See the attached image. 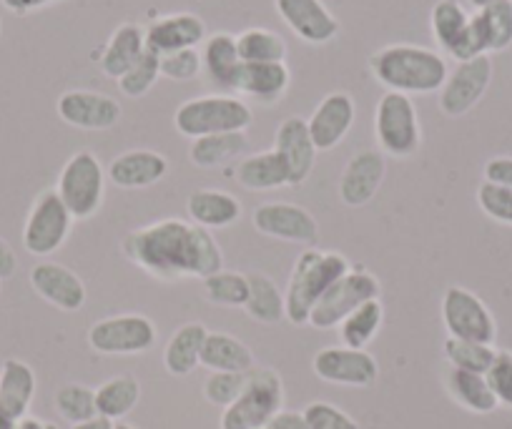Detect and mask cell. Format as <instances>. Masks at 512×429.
<instances>
[{
	"label": "cell",
	"instance_id": "cell-1",
	"mask_svg": "<svg viewBox=\"0 0 512 429\" xmlns=\"http://www.w3.org/2000/svg\"><path fill=\"white\" fill-rule=\"evenodd\" d=\"M121 254L159 281L206 279L224 269V251L214 234L181 219H161L128 231Z\"/></svg>",
	"mask_w": 512,
	"mask_h": 429
},
{
	"label": "cell",
	"instance_id": "cell-2",
	"mask_svg": "<svg viewBox=\"0 0 512 429\" xmlns=\"http://www.w3.org/2000/svg\"><path fill=\"white\" fill-rule=\"evenodd\" d=\"M369 71L379 86L405 96L440 93L450 76V66L442 53L412 43H392L379 48L369 56Z\"/></svg>",
	"mask_w": 512,
	"mask_h": 429
},
{
	"label": "cell",
	"instance_id": "cell-3",
	"mask_svg": "<svg viewBox=\"0 0 512 429\" xmlns=\"http://www.w3.org/2000/svg\"><path fill=\"white\" fill-rule=\"evenodd\" d=\"M352 269L349 259L339 251H319L307 246L297 256L292 266V274L284 292V304H287V319L297 327L309 324L314 307L319 299Z\"/></svg>",
	"mask_w": 512,
	"mask_h": 429
},
{
	"label": "cell",
	"instance_id": "cell-4",
	"mask_svg": "<svg viewBox=\"0 0 512 429\" xmlns=\"http://www.w3.org/2000/svg\"><path fill=\"white\" fill-rule=\"evenodd\" d=\"M251 121H254L251 106L234 93H206V96L189 98L174 113V128L191 141L214 133L246 131Z\"/></svg>",
	"mask_w": 512,
	"mask_h": 429
},
{
	"label": "cell",
	"instance_id": "cell-5",
	"mask_svg": "<svg viewBox=\"0 0 512 429\" xmlns=\"http://www.w3.org/2000/svg\"><path fill=\"white\" fill-rule=\"evenodd\" d=\"M284 409V382L269 367H254L246 377L244 392L221 412L219 429H267Z\"/></svg>",
	"mask_w": 512,
	"mask_h": 429
},
{
	"label": "cell",
	"instance_id": "cell-6",
	"mask_svg": "<svg viewBox=\"0 0 512 429\" xmlns=\"http://www.w3.org/2000/svg\"><path fill=\"white\" fill-rule=\"evenodd\" d=\"M374 138L384 156L412 159L422 146V126L412 96L384 91L374 108Z\"/></svg>",
	"mask_w": 512,
	"mask_h": 429
},
{
	"label": "cell",
	"instance_id": "cell-7",
	"mask_svg": "<svg viewBox=\"0 0 512 429\" xmlns=\"http://www.w3.org/2000/svg\"><path fill=\"white\" fill-rule=\"evenodd\" d=\"M106 169L93 151H76L63 164L56 194L76 221H88L101 211L106 199Z\"/></svg>",
	"mask_w": 512,
	"mask_h": 429
},
{
	"label": "cell",
	"instance_id": "cell-8",
	"mask_svg": "<svg viewBox=\"0 0 512 429\" xmlns=\"http://www.w3.org/2000/svg\"><path fill=\"white\" fill-rule=\"evenodd\" d=\"M73 216L56 194V189H43L33 199L31 211L23 224V246L28 254L48 259L66 246L73 229Z\"/></svg>",
	"mask_w": 512,
	"mask_h": 429
},
{
	"label": "cell",
	"instance_id": "cell-9",
	"mask_svg": "<svg viewBox=\"0 0 512 429\" xmlns=\"http://www.w3.org/2000/svg\"><path fill=\"white\" fill-rule=\"evenodd\" d=\"M159 329L144 314H116L88 329V344L103 357H136L154 349Z\"/></svg>",
	"mask_w": 512,
	"mask_h": 429
},
{
	"label": "cell",
	"instance_id": "cell-10",
	"mask_svg": "<svg viewBox=\"0 0 512 429\" xmlns=\"http://www.w3.org/2000/svg\"><path fill=\"white\" fill-rule=\"evenodd\" d=\"M432 38L457 63L477 56H490L475 16L465 11L460 0H437L430 13Z\"/></svg>",
	"mask_w": 512,
	"mask_h": 429
},
{
	"label": "cell",
	"instance_id": "cell-11",
	"mask_svg": "<svg viewBox=\"0 0 512 429\" xmlns=\"http://www.w3.org/2000/svg\"><path fill=\"white\" fill-rule=\"evenodd\" d=\"M379 294H382V286H379L377 276L369 274L367 269H349L347 274L319 299L312 317H309V324H312L314 329H322V332L337 329L354 309L362 307L364 302L379 299Z\"/></svg>",
	"mask_w": 512,
	"mask_h": 429
},
{
	"label": "cell",
	"instance_id": "cell-12",
	"mask_svg": "<svg viewBox=\"0 0 512 429\" xmlns=\"http://www.w3.org/2000/svg\"><path fill=\"white\" fill-rule=\"evenodd\" d=\"M442 322L452 339L495 344L497 324L487 304L465 286H450L442 297Z\"/></svg>",
	"mask_w": 512,
	"mask_h": 429
},
{
	"label": "cell",
	"instance_id": "cell-13",
	"mask_svg": "<svg viewBox=\"0 0 512 429\" xmlns=\"http://www.w3.org/2000/svg\"><path fill=\"white\" fill-rule=\"evenodd\" d=\"M251 224L256 234L284 241V244L314 246L319 239V224L312 211L299 204H289V201H269V204L256 206Z\"/></svg>",
	"mask_w": 512,
	"mask_h": 429
},
{
	"label": "cell",
	"instance_id": "cell-14",
	"mask_svg": "<svg viewBox=\"0 0 512 429\" xmlns=\"http://www.w3.org/2000/svg\"><path fill=\"white\" fill-rule=\"evenodd\" d=\"M492 81V58L477 56L470 61L457 63L450 71L445 86L440 88V111L450 118H460L470 113L482 96L487 93Z\"/></svg>",
	"mask_w": 512,
	"mask_h": 429
},
{
	"label": "cell",
	"instance_id": "cell-15",
	"mask_svg": "<svg viewBox=\"0 0 512 429\" xmlns=\"http://www.w3.org/2000/svg\"><path fill=\"white\" fill-rule=\"evenodd\" d=\"M314 374L327 384H339V387H357L367 389L377 382L379 367L377 359L367 349L352 347H324L314 354L312 362Z\"/></svg>",
	"mask_w": 512,
	"mask_h": 429
},
{
	"label": "cell",
	"instance_id": "cell-16",
	"mask_svg": "<svg viewBox=\"0 0 512 429\" xmlns=\"http://www.w3.org/2000/svg\"><path fill=\"white\" fill-rule=\"evenodd\" d=\"M56 113L63 123L81 131H108L121 121L123 108L108 93L73 88V91L61 93L56 101Z\"/></svg>",
	"mask_w": 512,
	"mask_h": 429
},
{
	"label": "cell",
	"instance_id": "cell-17",
	"mask_svg": "<svg viewBox=\"0 0 512 429\" xmlns=\"http://www.w3.org/2000/svg\"><path fill=\"white\" fill-rule=\"evenodd\" d=\"M284 26L309 46H327L339 36V21L324 0H274Z\"/></svg>",
	"mask_w": 512,
	"mask_h": 429
},
{
	"label": "cell",
	"instance_id": "cell-18",
	"mask_svg": "<svg viewBox=\"0 0 512 429\" xmlns=\"http://www.w3.org/2000/svg\"><path fill=\"white\" fill-rule=\"evenodd\" d=\"M387 176V156L382 151L364 149L357 151L347 166L342 169L337 181L339 201L349 209L367 206L382 189V181Z\"/></svg>",
	"mask_w": 512,
	"mask_h": 429
},
{
	"label": "cell",
	"instance_id": "cell-19",
	"mask_svg": "<svg viewBox=\"0 0 512 429\" xmlns=\"http://www.w3.org/2000/svg\"><path fill=\"white\" fill-rule=\"evenodd\" d=\"M33 292L61 312H81L86 307V284L81 276L68 266L56 261H38L28 274Z\"/></svg>",
	"mask_w": 512,
	"mask_h": 429
},
{
	"label": "cell",
	"instance_id": "cell-20",
	"mask_svg": "<svg viewBox=\"0 0 512 429\" xmlns=\"http://www.w3.org/2000/svg\"><path fill=\"white\" fill-rule=\"evenodd\" d=\"M354 121H357V103L349 93L334 91L319 101L312 116L307 118L309 133L317 146V151H334L344 138L352 131Z\"/></svg>",
	"mask_w": 512,
	"mask_h": 429
},
{
	"label": "cell",
	"instance_id": "cell-21",
	"mask_svg": "<svg viewBox=\"0 0 512 429\" xmlns=\"http://www.w3.org/2000/svg\"><path fill=\"white\" fill-rule=\"evenodd\" d=\"M274 151L287 164L289 176H292V186L307 184L312 176L314 166H317V146L309 133L307 118L289 116L279 123L277 133H274Z\"/></svg>",
	"mask_w": 512,
	"mask_h": 429
},
{
	"label": "cell",
	"instance_id": "cell-22",
	"mask_svg": "<svg viewBox=\"0 0 512 429\" xmlns=\"http://www.w3.org/2000/svg\"><path fill=\"white\" fill-rule=\"evenodd\" d=\"M292 83L287 61L284 63H241L234 81V96L254 101L259 106H274L282 101Z\"/></svg>",
	"mask_w": 512,
	"mask_h": 429
},
{
	"label": "cell",
	"instance_id": "cell-23",
	"mask_svg": "<svg viewBox=\"0 0 512 429\" xmlns=\"http://www.w3.org/2000/svg\"><path fill=\"white\" fill-rule=\"evenodd\" d=\"M166 174H169V159L151 149L123 151L106 169L108 181L126 191L149 189V186L164 181Z\"/></svg>",
	"mask_w": 512,
	"mask_h": 429
},
{
	"label": "cell",
	"instance_id": "cell-24",
	"mask_svg": "<svg viewBox=\"0 0 512 429\" xmlns=\"http://www.w3.org/2000/svg\"><path fill=\"white\" fill-rule=\"evenodd\" d=\"M206 41V23L196 13H171V16L156 18L146 28V51L156 56L184 51V48H199Z\"/></svg>",
	"mask_w": 512,
	"mask_h": 429
},
{
	"label": "cell",
	"instance_id": "cell-25",
	"mask_svg": "<svg viewBox=\"0 0 512 429\" xmlns=\"http://www.w3.org/2000/svg\"><path fill=\"white\" fill-rule=\"evenodd\" d=\"M234 179L246 191H277L292 186L287 164L274 149L246 154L244 159L236 161Z\"/></svg>",
	"mask_w": 512,
	"mask_h": 429
},
{
	"label": "cell",
	"instance_id": "cell-26",
	"mask_svg": "<svg viewBox=\"0 0 512 429\" xmlns=\"http://www.w3.org/2000/svg\"><path fill=\"white\" fill-rule=\"evenodd\" d=\"M146 53V28H141L139 23H123L108 38L106 48H103L101 58H98V66H101L103 76L118 78L134 68L141 61V56Z\"/></svg>",
	"mask_w": 512,
	"mask_h": 429
},
{
	"label": "cell",
	"instance_id": "cell-27",
	"mask_svg": "<svg viewBox=\"0 0 512 429\" xmlns=\"http://www.w3.org/2000/svg\"><path fill=\"white\" fill-rule=\"evenodd\" d=\"M186 214L201 229H229L241 219V201L229 191L199 189L186 199Z\"/></svg>",
	"mask_w": 512,
	"mask_h": 429
},
{
	"label": "cell",
	"instance_id": "cell-28",
	"mask_svg": "<svg viewBox=\"0 0 512 429\" xmlns=\"http://www.w3.org/2000/svg\"><path fill=\"white\" fill-rule=\"evenodd\" d=\"M36 372L21 359H6L0 367V409L11 414L16 422L28 417L33 397H36Z\"/></svg>",
	"mask_w": 512,
	"mask_h": 429
},
{
	"label": "cell",
	"instance_id": "cell-29",
	"mask_svg": "<svg viewBox=\"0 0 512 429\" xmlns=\"http://www.w3.org/2000/svg\"><path fill=\"white\" fill-rule=\"evenodd\" d=\"M249 151L246 131L214 133V136L194 138L189 146V161L196 169H224V166L241 161Z\"/></svg>",
	"mask_w": 512,
	"mask_h": 429
},
{
	"label": "cell",
	"instance_id": "cell-30",
	"mask_svg": "<svg viewBox=\"0 0 512 429\" xmlns=\"http://www.w3.org/2000/svg\"><path fill=\"white\" fill-rule=\"evenodd\" d=\"M201 63H204V76L221 91H234L236 73L241 68L239 48H236V36L231 33H214L206 36L201 43Z\"/></svg>",
	"mask_w": 512,
	"mask_h": 429
},
{
	"label": "cell",
	"instance_id": "cell-31",
	"mask_svg": "<svg viewBox=\"0 0 512 429\" xmlns=\"http://www.w3.org/2000/svg\"><path fill=\"white\" fill-rule=\"evenodd\" d=\"M201 367H206L209 372L246 374L256 367V359L254 352L234 334L209 332L204 349H201Z\"/></svg>",
	"mask_w": 512,
	"mask_h": 429
},
{
	"label": "cell",
	"instance_id": "cell-32",
	"mask_svg": "<svg viewBox=\"0 0 512 429\" xmlns=\"http://www.w3.org/2000/svg\"><path fill=\"white\" fill-rule=\"evenodd\" d=\"M209 329L199 322H189L176 329L164 347V367L171 377H189L201 367V349H204Z\"/></svg>",
	"mask_w": 512,
	"mask_h": 429
},
{
	"label": "cell",
	"instance_id": "cell-33",
	"mask_svg": "<svg viewBox=\"0 0 512 429\" xmlns=\"http://www.w3.org/2000/svg\"><path fill=\"white\" fill-rule=\"evenodd\" d=\"M445 387L450 397L460 404L462 409L472 414H490L500 407L495 392H492L490 382L485 374L465 372V369H452L445 377Z\"/></svg>",
	"mask_w": 512,
	"mask_h": 429
},
{
	"label": "cell",
	"instance_id": "cell-34",
	"mask_svg": "<svg viewBox=\"0 0 512 429\" xmlns=\"http://www.w3.org/2000/svg\"><path fill=\"white\" fill-rule=\"evenodd\" d=\"M249 276V299L244 304V312L249 319L259 324H279L287 319V304L284 292H279L277 281L262 271H251Z\"/></svg>",
	"mask_w": 512,
	"mask_h": 429
},
{
	"label": "cell",
	"instance_id": "cell-35",
	"mask_svg": "<svg viewBox=\"0 0 512 429\" xmlns=\"http://www.w3.org/2000/svg\"><path fill=\"white\" fill-rule=\"evenodd\" d=\"M141 399V382L131 374H116L96 389V409L101 417L121 422L134 412Z\"/></svg>",
	"mask_w": 512,
	"mask_h": 429
},
{
	"label": "cell",
	"instance_id": "cell-36",
	"mask_svg": "<svg viewBox=\"0 0 512 429\" xmlns=\"http://www.w3.org/2000/svg\"><path fill=\"white\" fill-rule=\"evenodd\" d=\"M384 324V307L379 299L372 302H364L362 307L354 309L342 324H339V339H342L344 347L352 349H367L369 344L377 339L379 329Z\"/></svg>",
	"mask_w": 512,
	"mask_h": 429
},
{
	"label": "cell",
	"instance_id": "cell-37",
	"mask_svg": "<svg viewBox=\"0 0 512 429\" xmlns=\"http://www.w3.org/2000/svg\"><path fill=\"white\" fill-rule=\"evenodd\" d=\"M241 63H284L287 61V41L269 28H246L236 36Z\"/></svg>",
	"mask_w": 512,
	"mask_h": 429
},
{
	"label": "cell",
	"instance_id": "cell-38",
	"mask_svg": "<svg viewBox=\"0 0 512 429\" xmlns=\"http://www.w3.org/2000/svg\"><path fill=\"white\" fill-rule=\"evenodd\" d=\"M201 286H204V297L216 307L244 309L246 299H249V276L241 271L221 269L201 279Z\"/></svg>",
	"mask_w": 512,
	"mask_h": 429
},
{
	"label": "cell",
	"instance_id": "cell-39",
	"mask_svg": "<svg viewBox=\"0 0 512 429\" xmlns=\"http://www.w3.org/2000/svg\"><path fill=\"white\" fill-rule=\"evenodd\" d=\"M475 16L485 36L487 53H500L512 46V0H495Z\"/></svg>",
	"mask_w": 512,
	"mask_h": 429
},
{
	"label": "cell",
	"instance_id": "cell-40",
	"mask_svg": "<svg viewBox=\"0 0 512 429\" xmlns=\"http://www.w3.org/2000/svg\"><path fill=\"white\" fill-rule=\"evenodd\" d=\"M53 407H56L58 417L66 419L68 424L86 422L98 414L96 389L86 387V384H63L53 397Z\"/></svg>",
	"mask_w": 512,
	"mask_h": 429
},
{
	"label": "cell",
	"instance_id": "cell-41",
	"mask_svg": "<svg viewBox=\"0 0 512 429\" xmlns=\"http://www.w3.org/2000/svg\"><path fill=\"white\" fill-rule=\"evenodd\" d=\"M445 359L450 362L452 369H465V372L487 374L497 357V349L492 344H477V342H462V339L447 337Z\"/></svg>",
	"mask_w": 512,
	"mask_h": 429
},
{
	"label": "cell",
	"instance_id": "cell-42",
	"mask_svg": "<svg viewBox=\"0 0 512 429\" xmlns=\"http://www.w3.org/2000/svg\"><path fill=\"white\" fill-rule=\"evenodd\" d=\"M161 78V58L156 53L146 51L141 61L134 68H128L121 78H118V91L126 98H144L156 81Z\"/></svg>",
	"mask_w": 512,
	"mask_h": 429
},
{
	"label": "cell",
	"instance_id": "cell-43",
	"mask_svg": "<svg viewBox=\"0 0 512 429\" xmlns=\"http://www.w3.org/2000/svg\"><path fill=\"white\" fill-rule=\"evenodd\" d=\"M246 377H249V372H211L204 382V399L214 407L226 409L244 392Z\"/></svg>",
	"mask_w": 512,
	"mask_h": 429
},
{
	"label": "cell",
	"instance_id": "cell-44",
	"mask_svg": "<svg viewBox=\"0 0 512 429\" xmlns=\"http://www.w3.org/2000/svg\"><path fill=\"white\" fill-rule=\"evenodd\" d=\"M204 73L199 48H184V51L161 56V78H169L176 83H189Z\"/></svg>",
	"mask_w": 512,
	"mask_h": 429
},
{
	"label": "cell",
	"instance_id": "cell-45",
	"mask_svg": "<svg viewBox=\"0 0 512 429\" xmlns=\"http://www.w3.org/2000/svg\"><path fill=\"white\" fill-rule=\"evenodd\" d=\"M477 206L482 209V214L490 216L497 224L512 226V189L495 184H480L477 189Z\"/></svg>",
	"mask_w": 512,
	"mask_h": 429
},
{
	"label": "cell",
	"instance_id": "cell-46",
	"mask_svg": "<svg viewBox=\"0 0 512 429\" xmlns=\"http://www.w3.org/2000/svg\"><path fill=\"white\" fill-rule=\"evenodd\" d=\"M304 417H307L309 429H359L357 419L329 402H312L304 409Z\"/></svg>",
	"mask_w": 512,
	"mask_h": 429
},
{
	"label": "cell",
	"instance_id": "cell-47",
	"mask_svg": "<svg viewBox=\"0 0 512 429\" xmlns=\"http://www.w3.org/2000/svg\"><path fill=\"white\" fill-rule=\"evenodd\" d=\"M485 377L495 392L497 402L512 407V352H497L495 362L487 369Z\"/></svg>",
	"mask_w": 512,
	"mask_h": 429
},
{
	"label": "cell",
	"instance_id": "cell-48",
	"mask_svg": "<svg viewBox=\"0 0 512 429\" xmlns=\"http://www.w3.org/2000/svg\"><path fill=\"white\" fill-rule=\"evenodd\" d=\"M485 181L495 186L512 189V159L510 156H495L485 164Z\"/></svg>",
	"mask_w": 512,
	"mask_h": 429
},
{
	"label": "cell",
	"instance_id": "cell-49",
	"mask_svg": "<svg viewBox=\"0 0 512 429\" xmlns=\"http://www.w3.org/2000/svg\"><path fill=\"white\" fill-rule=\"evenodd\" d=\"M0 3L11 13H16V16H28V13L43 11V8L56 6V3H63V0H0Z\"/></svg>",
	"mask_w": 512,
	"mask_h": 429
},
{
	"label": "cell",
	"instance_id": "cell-50",
	"mask_svg": "<svg viewBox=\"0 0 512 429\" xmlns=\"http://www.w3.org/2000/svg\"><path fill=\"white\" fill-rule=\"evenodd\" d=\"M267 429H309L307 417L304 412H292V409H282L272 422L267 424Z\"/></svg>",
	"mask_w": 512,
	"mask_h": 429
},
{
	"label": "cell",
	"instance_id": "cell-51",
	"mask_svg": "<svg viewBox=\"0 0 512 429\" xmlns=\"http://www.w3.org/2000/svg\"><path fill=\"white\" fill-rule=\"evenodd\" d=\"M18 271V256L13 251V246L8 244L3 236H0V281L11 279L13 274Z\"/></svg>",
	"mask_w": 512,
	"mask_h": 429
},
{
	"label": "cell",
	"instance_id": "cell-52",
	"mask_svg": "<svg viewBox=\"0 0 512 429\" xmlns=\"http://www.w3.org/2000/svg\"><path fill=\"white\" fill-rule=\"evenodd\" d=\"M116 427V422H111V419L101 417V414H96L93 419H86V422H78V424H71V429H113Z\"/></svg>",
	"mask_w": 512,
	"mask_h": 429
},
{
	"label": "cell",
	"instance_id": "cell-53",
	"mask_svg": "<svg viewBox=\"0 0 512 429\" xmlns=\"http://www.w3.org/2000/svg\"><path fill=\"white\" fill-rule=\"evenodd\" d=\"M16 429H58V424L46 422V419H38V417H23Z\"/></svg>",
	"mask_w": 512,
	"mask_h": 429
},
{
	"label": "cell",
	"instance_id": "cell-54",
	"mask_svg": "<svg viewBox=\"0 0 512 429\" xmlns=\"http://www.w3.org/2000/svg\"><path fill=\"white\" fill-rule=\"evenodd\" d=\"M18 422L11 417V414H6L3 409H0V429H16Z\"/></svg>",
	"mask_w": 512,
	"mask_h": 429
},
{
	"label": "cell",
	"instance_id": "cell-55",
	"mask_svg": "<svg viewBox=\"0 0 512 429\" xmlns=\"http://www.w3.org/2000/svg\"><path fill=\"white\" fill-rule=\"evenodd\" d=\"M490 3H495V0H470V6L477 8V11H482V8H487Z\"/></svg>",
	"mask_w": 512,
	"mask_h": 429
},
{
	"label": "cell",
	"instance_id": "cell-56",
	"mask_svg": "<svg viewBox=\"0 0 512 429\" xmlns=\"http://www.w3.org/2000/svg\"><path fill=\"white\" fill-rule=\"evenodd\" d=\"M113 429H136V427H131V424H126V422H116V427Z\"/></svg>",
	"mask_w": 512,
	"mask_h": 429
},
{
	"label": "cell",
	"instance_id": "cell-57",
	"mask_svg": "<svg viewBox=\"0 0 512 429\" xmlns=\"http://www.w3.org/2000/svg\"><path fill=\"white\" fill-rule=\"evenodd\" d=\"M0 292H3V281H0Z\"/></svg>",
	"mask_w": 512,
	"mask_h": 429
}]
</instances>
